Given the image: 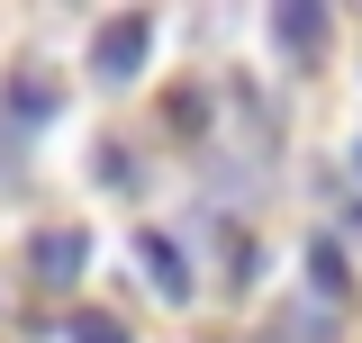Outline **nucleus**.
I'll return each mask as SVG.
<instances>
[{
  "label": "nucleus",
  "mask_w": 362,
  "mask_h": 343,
  "mask_svg": "<svg viewBox=\"0 0 362 343\" xmlns=\"http://www.w3.org/2000/svg\"><path fill=\"white\" fill-rule=\"evenodd\" d=\"M54 109H64V90H54V82H18V90H9V118H28V127H45Z\"/></svg>",
  "instance_id": "6"
},
{
  "label": "nucleus",
  "mask_w": 362,
  "mask_h": 343,
  "mask_svg": "<svg viewBox=\"0 0 362 343\" xmlns=\"http://www.w3.org/2000/svg\"><path fill=\"white\" fill-rule=\"evenodd\" d=\"M344 217H354V235H362V208H344Z\"/></svg>",
  "instance_id": "8"
},
{
  "label": "nucleus",
  "mask_w": 362,
  "mask_h": 343,
  "mask_svg": "<svg viewBox=\"0 0 362 343\" xmlns=\"http://www.w3.org/2000/svg\"><path fill=\"white\" fill-rule=\"evenodd\" d=\"M90 271V235L82 226H45V235H28V280L37 289H73Z\"/></svg>",
  "instance_id": "2"
},
{
  "label": "nucleus",
  "mask_w": 362,
  "mask_h": 343,
  "mask_svg": "<svg viewBox=\"0 0 362 343\" xmlns=\"http://www.w3.org/2000/svg\"><path fill=\"white\" fill-rule=\"evenodd\" d=\"M64 343H127V325H118V316H100V307H82V316L64 325Z\"/></svg>",
  "instance_id": "7"
},
{
  "label": "nucleus",
  "mask_w": 362,
  "mask_h": 343,
  "mask_svg": "<svg viewBox=\"0 0 362 343\" xmlns=\"http://www.w3.org/2000/svg\"><path fill=\"white\" fill-rule=\"evenodd\" d=\"M326 0H281L272 9V37H281V54H308V45H326Z\"/></svg>",
  "instance_id": "4"
},
{
  "label": "nucleus",
  "mask_w": 362,
  "mask_h": 343,
  "mask_svg": "<svg viewBox=\"0 0 362 343\" xmlns=\"http://www.w3.org/2000/svg\"><path fill=\"white\" fill-rule=\"evenodd\" d=\"M354 172H362V145H354Z\"/></svg>",
  "instance_id": "9"
},
{
  "label": "nucleus",
  "mask_w": 362,
  "mask_h": 343,
  "mask_svg": "<svg viewBox=\"0 0 362 343\" xmlns=\"http://www.w3.org/2000/svg\"><path fill=\"white\" fill-rule=\"evenodd\" d=\"M136 253L154 271V299H190V253H181L173 235H136Z\"/></svg>",
  "instance_id": "5"
},
{
  "label": "nucleus",
  "mask_w": 362,
  "mask_h": 343,
  "mask_svg": "<svg viewBox=\"0 0 362 343\" xmlns=\"http://www.w3.org/2000/svg\"><path fill=\"white\" fill-rule=\"evenodd\" d=\"M308 299L335 316V307H354V262H344V244L335 235H317L308 244Z\"/></svg>",
  "instance_id": "3"
},
{
  "label": "nucleus",
  "mask_w": 362,
  "mask_h": 343,
  "mask_svg": "<svg viewBox=\"0 0 362 343\" xmlns=\"http://www.w3.org/2000/svg\"><path fill=\"white\" fill-rule=\"evenodd\" d=\"M145 54H154V18L127 9V18H109V28L90 37V82H100V90H127L136 73H145Z\"/></svg>",
  "instance_id": "1"
}]
</instances>
